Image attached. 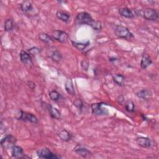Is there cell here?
<instances>
[{"instance_id":"obj_30","label":"cell","mask_w":159,"mask_h":159,"mask_svg":"<svg viewBox=\"0 0 159 159\" xmlns=\"http://www.w3.org/2000/svg\"><path fill=\"white\" fill-rule=\"evenodd\" d=\"M39 51H40V50H39V48H38L37 47H32V48L29 49V52L30 53H32V54H36V53H39Z\"/></svg>"},{"instance_id":"obj_27","label":"cell","mask_w":159,"mask_h":159,"mask_svg":"<svg viewBox=\"0 0 159 159\" xmlns=\"http://www.w3.org/2000/svg\"><path fill=\"white\" fill-rule=\"evenodd\" d=\"M135 104L132 101H129L125 104V109L127 112H133L135 111Z\"/></svg>"},{"instance_id":"obj_13","label":"cell","mask_w":159,"mask_h":159,"mask_svg":"<svg viewBox=\"0 0 159 159\" xmlns=\"http://www.w3.org/2000/svg\"><path fill=\"white\" fill-rule=\"evenodd\" d=\"M59 139L63 142H68L72 138V134L66 129H62L58 133Z\"/></svg>"},{"instance_id":"obj_5","label":"cell","mask_w":159,"mask_h":159,"mask_svg":"<svg viewBox=\"0 0 159 159\" xmlns=\"http://www.w3.org/2000/svg\"><path fill=\"white\" fill-rule=\"evenodd\" d=\"M105 104H106L104 102H96L92 104L91 105V108L93 114L96 116L107 115L108 114V111L106 108L102 107Z\"/></svg>"},{"instance_id":"obj_19","label":"cell","mask_w":159,"mask_h":159,"mask_svg":"<svg viewBox=\"0 0 159 159\" xmlns=\"http://www.w3.org/2000/svg\"><path fill=\"white\" fill-rule=\"evenodd\" d=\"M152 92L150 90L147 89H142L140 91H139L137 93H136V96L141 99H147L149 98H150L152 96Z\"/></svg>"},{"instance_id":"obj_28","label":"cell","mask_w":159,"mask_h":159,"mask_svg":"<svg viewBox=\"0 0 159 159\" xmlns=\"http://www.w3.org/2000/svg\"><path fill=\"white\" fill-rule=\"evenodd\" d=\"M73 105L79 110H82L83 107V102L80 99H76L73 101Z\"/></svg>"},{"instance_id":"obj_4","label":"cell","mask_w":159,"mask_h":159,"mask_svg":"<svg viewBox=\"0 0 159 159\" xmlns=\"http://www.w3.org/2000/svg\"><path fill=\"white\" fill-rule=\"evenodd\" d=\"M18 120L27 121L31 122L32 124H37L39 122V120L37 117L32 113H29L27 112H24L22 110H20L19 113V116L16 117Z\"/></svg>"},{"instance_id":"obj_7","label":"cell","mask_w":159,"mask_h":159,"mask_svg":"<svg viewBox=\"0 0 159 159\" xmlns=\"http://www.w3.org/2000/svg\"><path fill=\"white\" fill-rule=\"evenodd\" d=\"M52 37L60 43H65L68 39V34L61 30H55L52 32Z\"/></svg>"},{"instance_id":"obj_16","label":"cell","mask_w":159,"mask_h":159,"mask_svg":"<svg viewBox=\"0 0 159 159\" xmlns=\"http://www.w3.org/2000/svg\"><path fill=\"white\" fill-rule=\"evenodd\" d=\"M47 109L49 112L50 116L52 117V118L57 119V120H59L61 119V113L57 108L53 107L51 105H48Z\"/></svg>"},{"instance_id":"obj_22","label":"cell","mask_w":159,"mask_h":159,"mask_svg":"<svg viewBox=\"0 0 159 159\" xmlns=\"http://www.w3.org/2000/svg\"><path fill=\"white\" fill-rule=\"evenodd\" d=\"M71 43L73 44V45L77 49H78L79 50H83L84 49H85L86 48L87 46H88L90 43V42L89 40H87L86 42H75V41H71Z\"/></svg>"},{"instance_id":"obj_14","label":"cell","mask_w":159,"mask_h":159,"mask_svg":"<svg viewBox=\"0 0 159 159\" xmlns=\"http://www.w3.org/2000/svg\"><path fill=\"white\" fill-rule=\"evenodd\" d=\"M152 63V60L148 54H143L140 61V66L142 69H146Z\"/></svg>"},{"instance_id":"obj_2","label":"cell","mask_w":159,"mask_h":159,"mask_svg":"<svg viewBox=\"0 0 159 159\" xmlns=\"http://www.w3.org/2000/svg\"><path fill=\"white\" fill-rule=\"evenodd\" d=\"M114 32L116 35L120 39L128 40L134 37L133 34L129 30L128 28L120 25H117L116 26Z\"/></svg>"},{"instance_id":"obj_12","label":"cell","mask_w":159,"mask_h":159,"mask_svg":"<svg viewBox=\"0 0 159 159\" xmlns=\"http://www.w3.org/2000/svg\"><path fill=\"white\" fill-rule=\"evenodd\" d=\"M11 155L14 158H22L24 155L23 148L19 145H14L11 148Z\"/></svg>"},{"instance_id":"obj_26","label":"cell","mask_w":159,"mask_h":159,"mask_svg":"<svg viewBox=\"0 0 159 159\" xmlns=\"http://www.w3.org/2000/svg\"><path fill=\"white\" fill-rule=\"evenodd\" d=\"M49 97L51 100L53 101H58L61 98L60 94L56 90H52L49 92Z\"/></svg>"},{"instance_id":"obj_31","label":"cell","mask_w":159,"mask_h":159,"mask_svg":"<svg viewBox=\"0 0 159 159\" xmlns=\"http://www.w3.org/2000/svg\"><path fill=\"white\" fill-rule=\"evenodd\" d=\"M109 60L110 61H116V60H117V58H116V57H112V58H110Z\"/></svg>"},{"instance_id":"obj_10","label":"cell","mask_w":159,"mask_h":159,"mask_svg":"<svg viewBox=\"0 0 159 159\" xmlns=\"http://www.w3.org/2000/svg\"><path fill=\"white\" fill-rule=\"evenodd\" d=\"M135 142L139 146L145 148H150L152 145L151 140L149 138L145 137H139L136 138Z\"/></svg>"},{"instance_id":"obj_8","label":"cell","mask_w":159,"mask_h":159,"mask_svg":"<svg viewBox=\"0 0 159 159\" xmlns=\"http://www.w3.org/2000/svg\"><path fill=\"white\" fill-rule=\"evenodd\" d=\"M143 17L148 20L155 21L158 19V13L152 8H146L143 12Z\"/></svg>"},{"instance_id":"obj_15","label":"cell","mask_w":159,"mask_h":159,"mask_svg":"<svg viewBox=\"0 0 159 159\" xmlns=\"http://www.w3.org/2000/svg\"><path fill=\"white\" fill-rule=\"evenodd\" d=\"M74 149L75 153L82 157H87L91 154V152L88 148L83 147L77 146Z\"/></svg>"},{"instance_id":"obj_20","label":"cell","mask_w":159,"mask_h":159,"mask_svg":"<svg viewBox=\"0 0 159 159\" xmlns=\"http://www.w3.org/2000/svg\"><path fill=\"white\" fill-rule=\"evenodd\" d=\"M56 16L58 19L65 22H68L70 19V15L69 14L61 11H58L56 12Z\"/></svg>"},{"instance_id":"obj_17","label":"cell","mask_w":159,"mask_h":159,"mask_svg":"<svg viewBox=\"0 0 159 159\" xmlns=\"http://www.w3.org/2000/svg\"><path fill=\"white\" fill-rule=\"evenodd\" d=\"M65 88L66 91L70 95L74 96L75 94V89L73 83L71 79H67L65 83Z\"/></svg>"},{"instance_id":"obj_24","label":"cell","mask_w":159,"mask_h":159,"mask_svg":"<svg viewBox=\"0 0 159 159\" xmlns=\"http://www.w3.org/2000/svg\"><path fill=\"white\" fill-rule=\"evenodd\" d=\"M49 57H50V58L55 61V62H58L60 61L61 58H62V55L60 53V52L57 50H53L52 52H51L50 53V55H49Z\"/></svg>"},{"instance_id":"obj_23","label":"cell","mask_w":159,"mask_h":159,"mask_svg":"<svg viewBox=\"0 0 159 159\" xmlns=\"http://www.w3.org/2000/svg\"><path fill=\"white\" fill-rule=\"evenodd\" d=\"M20 8L24 12H27L32 9V4L29 1H24L20 4Z\"/></svg>"},{"instance_id":"obj_3","label":"cell","mask_w":159,"mask_h":159,"mask_svg":"<svg viewBox=\"0 0 159 159\" xmlns=\"http://www.w3.org/2000/svg\"><path fill=\"white\" fill-rule=\"evenodd\" d=\"M16 138L12 135H6L2 138V139L1 140L0 144L4 149L7 150L9 149L10 148H12V147L16 143Z\"/></svg>"},{"instance_id":"obj_18","label":"cell","mask_w":159,"mask_h":159,"mask_svg":"<svg viewBox=\"0 0 159 159\" xmlns=\"http://www.w3.org/2000/svg\"><path fill=\"white\" fill-rule=\"evenodd\" d=\"M112 80L119 86H124L125 82V78L121 74H114L112 75Z\"/></svg>"},{"instance_id":"obj_25","label":"cell","mask_w":159,"mask_h":159,"mask_svg":"<svg viewBox=\"0 0 159 159\" xmlns=\"http://www.w3.org/2000/svg\"><path fill=\"white\" fill-rule=\"evenodd\" d=\"M14 27V21L11 19H7L4 21V29L6 32L11 31Z\"/></svg>"},{"instance_id":"obj_1","label":"cell","mask_w":159,"mask_h":159,"mask_svg":"<svg viewBox=\"0 0 159 159\" xmlns=\"http://www.w3.org/2000/svg\"><path fill=\"white\" fill-rule=\"evenodd\" d=\"M76 22L80 25L86 24L89 25L96 31H99L102 29L101 22L93 19L91 16L86 12H79L76 17Z\"/></svg>"},{"instance_id":"obj_29","label":"cell","mask_w":159,"mask_h":159,"mask_svg":"<svg viewBox=\"0 0 159 159\" xmlns=\"http://www.w3.org/2000/svg\"><path fill=\"white\" fill-rule=\"evenodd\" d=\"M81 66L84 71H88L89 68V63L86 60H83L81 61Z\"/></svg>"},{"instance_id":"obj_9","label":"cell","mask_w":159,"mask_h":159,"mask_svg":"<svg viewBox=\"0 0 159 159\" xmlns=\"http://www.w3.org/2000/svg\"><path fill=\"white\" fill-rule=\"evenodd\" d=\"M118 12L122 17H124L127 19L134 18L137 15L135 11H132V9L128 7L120 8L119 9Z\"/></svg>"},{"instance_id":"obj_11","label":"cell","mask_w":159,"mask_h":159,"mask_svg":"<svg viewBox=\"0 0 159 159\" xmlns=\"http://www.w3.org/2000/svg\"><path fill=\"white\" fill-rule=\"evenodd\" d=\"M19 57L21 61L25 65L32 64V60L30 54L24 50H21L19 53Z\"/></svg>"},{"instance_id":"obj_21","label":"cell","mask_w":159,"mask_h":159,"mask_svg":"<svg viewBox=\"0 0 159 159\" xmlns=\"http://www.w3.org/2000/svg\"><path fill=\"white\" fill-rule=\"evenodd\" d=\"M39 39L42 42L46 43H50L53 42V39L52 37V36L49 35L48 34L44 33V32H41L38 35Z\"/></svg>"},{"instance_id":"obj_6","label":"cell","mask_w":159,"mask_h":159,"mask_svg":"<svg viewBox=\"0 0 159 159\" xmlns=\"http://www.w3.org/2000/svg\"><path fill=\"white\" fill-rule=\"evenodd\" d=\"M37 156L40 158H45V159H57L60 157L52 152L49 148L45 147L42 148L37 151Z\"/></svg>"}]
</instances>
